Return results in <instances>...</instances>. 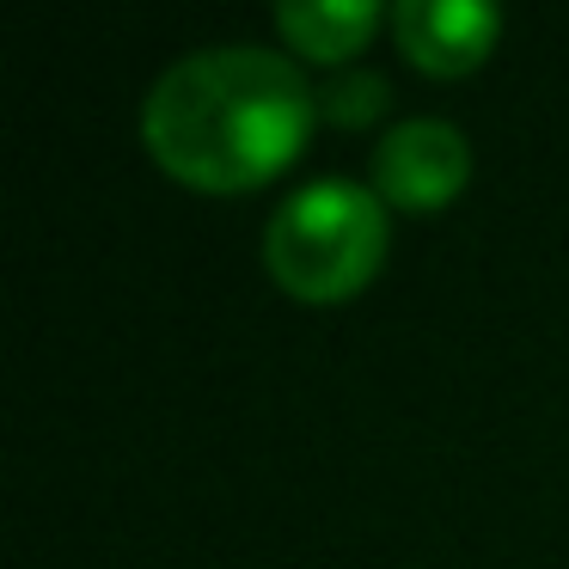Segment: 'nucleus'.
<instances>
[{
    "instance_id": "f257e3e1",
    "label": "nucleus",
    "mask_w": 569,
    "mask_h": 569,
    "mask_svg": "<svg viewBox=\"0 0 569 569\" xmlns=\"http://www.w3.org/2000/svg\"><path fill=\"white\" fill-rule=\"evenodd\" d=\"M319 123V92L295 56L263 43H214L153 80L141 104L148 153L197 190H251L276 178Z\"/></svg>"
},
{
    "instance_id": "f03ea898",
    "label": "nucleus",
    "mask_w": 569,
    "mask_h": 569,
    "mask_svg": "<svg viewBox=\"0 0 569 569\" xmlns=\"http://www.w3.org/2000/svg\"><path fill=\"white\" fill-rule=\"evenodd\" d=\"M263 263L295 300L331 307L373 282L386 263V202L356 178H319L270 214Z\"/></svg>"
},
{
    "instance_id": "7ed1b4c3",
    "label": "nucleus",
    "mask_w": 569,
    "mask_h": 569,
    "mask_svg": "<svg viewBox=\"0 0 569 569\" xmlns=\"http://www.w3.org/2000/svg\"><path fill=\"white\" fill-rule=\"evenodd\" d=\"M471 178V148L453 123L441 117H410L392 123V136L373 148V190L380 202L410 214H435L466 190Z\"/></svg>"
},
{
    "instance_id": "20e7f679",
    "label": "nucleus",
    "mask_w": 569,
    "mask_h": 569,
    "mask_svg": "<svg viewBox=\"0 0 569 569\" xmlns=\"http://www.w3.org/2000/svg\"><path fill=\"white\" fill-rule=\"evenodd\" d=\"M392 38L429 74H471L478 62H490L496 38H502V13L483 0H398Z\"/></svg>"
},
{
    "instance_id": "39448f33",
    "label": "nucleus",
    "mask_w": 569,
    "mask_h": 569,
    "mask_svg": "<svg viewBox=\"0 0 569 569\" xmlns=\"http://www.w3.org/2000/svg\"><path fill=\"white\" fill-rule=\"evenodd\" d=\"M380 19L386 13L373 0H282L276 7V31L312 62H349L380 31Z\"/></svg>"
},
{
    "instance_id": "423d86ee",
    "label": "nucleus",
    "mask_w": 569,
    "mask_h": 569,
    "mask_svg": "<svg viewBox=\"0 0 569 569\" xmlns=\"http://www.w3.org/2000/svg\"><path fill=\"white\" fill-rule=\"evenodd\" d=\"M380 104H386L380 74H343L319 92V117H331V123H368V117H380Z\"/></svg>"
}]
</instances>
